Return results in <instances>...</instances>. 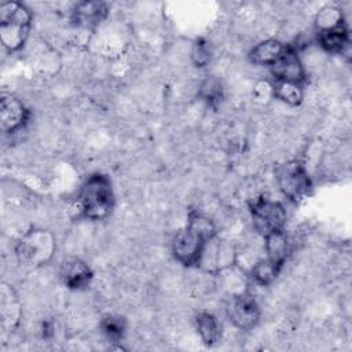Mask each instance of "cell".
I'll list each match as a JSON object with an SVG mask.
<instances>
[{
	"label": "cell",
	"mask_w": 352,
	"mask_h": 352,
	"mask_svg": "<svg viewBox=\"0 0 352 352\" xmlns=\"http://www.w3.org/2000/svg\"><path fill=\"white\" fill-rule=\"evenodd\" d=\"M216 235L213 221L198 212L188 214L187 224L172 241V253L175 258L186 267L198 265L205 245Z\"/></svg>",
	"instance_id": "obj_1"
},
{
	"label": "cell",
	"mask_w": 352,
	"mask_h": 352,
	"mask_svg": "<svg viewBox=\"0 0 352 352\" xmlns=\"http://www.w3.org/2000/svg\"><path fill=\"white\" fill-rule=\"evenodd\" d=\"M80 214L89 220L106 219L114 208L111 180L103 173H92L81 184L77 195Z\"/></svg>",
	"instance_id": "obj_2"
},
{
	"label": "cell",
	"mask_w": 352,
	"mask_h": 352,
	"mask_svg": "<svg viewBox=\"0 0 352 352\" xmlns=\"http://www.w3.org/2000/svg\"><path fill=\"white\" fill-rule=\"evenodd\" d=\"M32 14L29 8L18 1H6L0 6V40L6 50L15 52L21 50L29 36Z\"/></svg>",
	"instance_id": "obj_3"
},
{
	"label": "cell",
	"mask_w": 352,
	"mask_h": 352,
	"mask_svg": "<svg viewBox=\"0 0 352 352\" xmlns=\"http://www.w3.org/2000/svg\"><path fill=\"white\" fill-rule=\"evenodd\" d=\"M276 183L282 194L293 202L305 198L312 187L307 168L298 160L287 161L276 169Z\"/></svg>",
	"instance_id": "obj_4"
},
{
	"label": "cell",
	"mask_w": 352,
	"mask_h": 352,
	"mask_svg": "<svg viewBox=\"0 0 352 352\" xmlns=\"http://www.w3.org/2000/svg\"><path fill=\"white\" fill-rule=\"evenodd\" d=\"M55 239L45 230L28 231L16 245V254L25 264L41 265L45 264L54 254Z\"/></svg>",
	"instance_id": "obj_5"
},
{
	"label": "cell",
	"mask_w": 352,
	"mask_h": 352,
	"mask_svg": "<svg viewBox=\"0 0 352 352\" xmlns=\"http://www.w3.org/2000/svg\"><path fill=\"white\" fill-rule=\"evenodd\" d=\"M250 213L254 228L263 236L285 228L286 210L285 206L278 201L257 198L250 204Z\"/></svg>",
	"instance_id": "obj_6"
},
{
	"label": "cell",
	"mask_w": 352,
	"mask_h": 352,
	"mask_svg": "<svg viewBox=\"0 0 352 352\" xmlns=\"http://www.w3.org/2000/svg\"><path fill=\"white\" fill-rule=\"evenodd\" d=\"M236 260V250L230 242L216 235L205 245L198 265L208 272L220 274L230 270Z\"/></svg>",
	"instance_id": "obj_7"
},
{
	"label": "cell",
	"mask_w": 352,
	"mask_h": 352,
	"mask_svg": "<svg viewBox=\"0 0 352 352\" xmlns=\"http://www.w3.org/2000/svg\"><path fill=\"white\" fill-rule=\"evenodd\" d=\"M227 315L235 327L249 331L254 329L260 320V307L249 292H239L231 297Z\"/></svg>",
	"instance_id": "obj_8"
},
{
	"label": "cell",
	"mask_w": 352,
	"mask_h": 352,
	"mask_svg": "<svg viewBox=\"0 0 352 352\" xmlns=\"http://www.w3.org/2000/svg\"><path fill=\"white\" fill-rule=\"evenodd\" d=\"M29 110L25 104L10 94H3L0 99V125L6 133H12L21 129L28 121Z\"/></svg>",
	"instance_id": "obj_9"
},
{
	"label": "cell",
	"mask_w": 352,
	"mask_h": 352,
	"mask_svg": "<svg viewBox=\"0 0 352 352\" xmlns=\"http://www.w3.org/2000/svg\"><path fill=\"white\" fill-rule=\"evenodd\" d=\"M271 72H272V76L275 77V80H280V81L302 84L307 80L304 66H302L297 52L289 45H287L285 54L271 66Z\"/></svg>",
	"instance_id": "obj_10"
},
{
	"label": "cell",
	"mask_w": 352,
	"mask_h": 352,
	"mask_svg": "<svg viewBox=\"0 0 352 352\" xmlns=\"http://www.w3.org/2000/svg\"><path fill=\"white\" fill-rule=\"evenodd\" d=\"M107 15V7L100 1L78 3L72 11V22L77 28L92 29L99 25Z\"/></svg>",
	"instance_id": "obj_11"
},
{
	"label": "cell",
	"mask_w": 352,
	"mask_h": 352,
	"mask_svg": "<svg viewBox=\"0 0 352 352\" xmlns=\"http://www.w3.org/2000/svg\"><path fill=\"white\" fill-rule=\"evenodd\" d=\"M62 279L63 283L73 290L85 289L92 280L91 268L78 258H72L62 265Z\"/></svg>",
	"instance_id": "obj_12"
},
{
	"label": "cell",
	"mask_w": 352,
	"mask_h": 352,
	"mask_svg": "<svg viewBox=\"0 0 352 352\" xmlns=\"http://www.w3.org/2000/svg\"><path fill=\"white\" fill-rule=\"evenodd\" d=\"M287 45L275 38H267L256 44L249 52V58L254 65L272 66L286 51Z\"/></svg>",
	"instance_id": "obj_13"
},
{
	"label": "cell",
	"mask_w": 352,
	"mask_h": 352,
	"mask_svg": "<svg viewBox=\"0 0 352 352\" xmlns=\"http://www.w3.org/2000/svg\"><path fill=\"white\" fill-rule=\"evenodd\" d=\"M264 249L267 253V258L278 265L279 268L283 267L289 252H290V242L285 232V230L274 231L264 236Z\"/></svg>",
	"instance_id": "obj_14"
},
{
	"label": "cell",
	"mask_w": 352,
	"mask_h": 352,
	"mask_svg": "<svg viewBox=\"0 0 352 352\" xmlns=\"http://www.w3.org/2000/svg\"><path fill=\"white\" fill-rule=\"evenodd\" d=\"M316 34H318L319 45L327 52L340 54L349 44V33L345 22L330 29L318 30Z\"/></svg>",
	"instance_id": "obj_15"
},
{
	"label": "cell",
	"mask_w": 352,
	"mask_h": 352,
	"mask_svg": "<svg viewBox=\"0 0 352 352\" xmlns=\"http://www.w3.org/2000/svg\"><path fill=\"white\" fill-rule=\"evenodd\" d=\"M195 327L197 331L206 345H213L220 338V323L216 316L210 312H199L195 316Z\"/></svg>",
	"instance_id": "obj_16"
},
{
	"label": "cell",
	"mask_w": 352,
	"mask_h": 352,
	"mask_svg": "<svg viewBox=\"0 0 352 352\" xmlns=\"http://www.w3.org/2000/svg\"><path fill=\"white\" fill-rule=\"evenodd\" d=\"M271 88H272V94L275 98H278L279 100H282L290 106H297L302 102V98H304L302 84L275 80V82L271 85Z\"/></svg>",
	"instance_id": "obj_17"
},
{
	"label": "cell",
	"mask_w": 352,
	"mask_h": 352,
	"mask_svg": "<svg viewBox=\"0 0 352 352\" xmlns=\"http://www.w3.org/2000/svg\"><path fill=\"white\" fill-rule=\"evenodd\" d=\"M280 268L271 263L268 258H263L257 261L252 268L253 279L260 285H270L279 274Z\"/></svg>",
	"instance_id": "obj_18"
},
{
	"label": "cell",
	"mask_w": 352,
	"mask_h": 352,
	"mask_svg": "<svg viewBox=\"0 0 352 352\" xmlns=\"http://www.w3.org/2000/svg\"><path fill=\"white\" fill-rule=\"evenodd\" d=\"M344 18H342V12L340 11V8L334 7V6H327L323 7L318 16H316V28L318 30H324V29H330L334 28L340 23H344Z\"/></svg>",
	"instance_id": "obj_19"
},
{
	"label": "cell",
	"mask_w": 352,
	"mask_h": 352,
	"mask_svg": "<svg viewBox=\"0 0 352 352\" xmlns=\"http://www.w3.org/2000/svg\"><path fill=\"white\" fill-rule=\"evenodd\" d=\"M100 329L110 341H120L125 333V322L120 316L109 315L102 319Z\"/></svg>",
	"instance_id": "obj_20"
},
{
	"label": "cell",
	"mask_w": 352,
	"mask_h": 352,
	"mask_svg": "<svg viewBox=\"0 0 352 352\" xmlns=\"http://www.w3.org/2000/svg\"><path fill=\"white\" fill-rule=\"evenodd\" d=\"M199 95L209 103V104H214L217 102H220L221 96H223V88L221 84L217 78L214 77H209L206 78L199 89Z\"/></svg>",
	"instance_id": "obj_21"
},
{
	"label": "cell",
	"mask_w": 352,
	"mask_h": 352,
	"mask_svg": "<svg viewBox=\"0 0 352 352\" xmlns=\"http://www.w3.org/2000/svg\"><path fill=\"white\" fill-rule=\"evenodd\" d=\"M191 58H192V62L198 67H204L209 62L210 51H209L208 44L204 40H198L194 44V48H192V52H191Z\"/></svg>",
	"instance_id": "obj_22"
}]
</instances>
